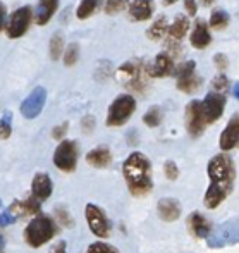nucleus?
I'll return each instance as SVG.
<instances>
[{"instance_id":"obj_30","label":"nucleus","mask_w":239,"mask_h":253,"mask_svg":"<svg viewBox=\"0 0 239 253\" xmlns=\"http://www.w3.org/2000/svg\"><path fill=\"white\" fill-rule=\"evenodd\" d=\"M162 121V112H160L159 107H152L148 112L143 116V123L150 127H157Z\"/></svg>"},{"instance_id":"obj_16","label":"nucleus","mask_w":239,"mask_h":253,"mask_svg":"<svg viewBox=\"0 0 239 253\" xmlns=\"http://www.w3.org/2000/svg\"><path fill=\"white\" fill-rule=\"evenodd\" d=\"M52 191H53V184L48 174L40 172L33 177V181H31V193H33V197L38 202L47 200L50 195H52Z\"/></svg>"},{"instance_id":"obj_39","label":"nucleus","mask_w":239,"mask_h":253,"mask_svg":"<svg viewBox=\"0 0 239 253\" xmlns=\"http://www.w3.org/2000/svg\"><path fill=\"white\" fill-rule=\"evenodd\" d=\"M81 127H83L84 133H91V131H93V127H95V117L86 116L83 121H81Z\"/></svg>"},{"instance_id":"obj_8","label":"nucleus","mask_w":239,"mask_h":253,"mask_svg":"<svg viewBox=\"0 0 239 253\" xmlns=\"http://www.w3.org/2000/svg\"><path fill=\"white\" fill-rule=\"evenodd\" d=\"M84 215H86L88 227H90V231L95 236L98 238L110 236V222L100 207L93 205V203H88L86 209H84Z\"/></svg>"},{"instance_id":"obj_42","label":"nucleus","mask_w":239,"mask_h":253,"mask_svg":"<svg viewBox=\"0 0 239 253\" xmlns=\"http://www.w3.org/2000/svg\"><path fill=\"white\" fill-rule=\"evenodd\" d=\"M66 250H67L66 241H59L57 245H53V248L50 250V253H66Z\"/></svg>"},{"instance_id":"obj_9","label":"nucleus","mask_w":239,"mask_h":253,"mask_svg":"<svg viewBox=\"0 0 239 253\" xmlns=\"http://www.w3.org/2000/svg\"><path fill=\"white\" fill-rule=\"evenodd\" d=\"M31 17H33V10H31L30 5H24L21 9H17L10 16L9 23H7V37L12 38V40L23 37L28 31V28H30Z\"/></svg>"},{"instance_id":"obj_26","label":"nucleus","mask_w":239,"mask_h":253,"mask_svg":"<svg viewBox=\"0 0 239 253\" xmlns=\"http://www.w3.org/2000/svg\"><path fill=\"white\" fill-rule=\"evenodd\" d=\"M64 52V38L60 33H55L52 38H50V45H48V53H50V59L57 60L60 59Z\"/></svg>"},{"instance_id":"obj_14","label":"nucleus","mask_w":239,"mask_h":253,"mask_svg":"<svg viewBox=\"0 0 239 253\" xmlns=\"http://www.w3.org/2000/svg\"><path fill=\"white\" fill-rule=\"evenodd\" d=\"M186 226H188V231H190L193 236L199 238V240H203V238H206V240H208V236L212 234V231H213L210 220L206 219L205 215H201L199 212H193V213L188 215Z\"/></svg>"},{"instance_id":"obj_17","label":"nucleus","mask_w":239,"mask_h":253,"mask_svg":"<svg viewBox=\"0 0 239 253\" xmlns=\"http://www.w3.org/2000/svg\"><path fill=\"white\" fill-rule=\"evenodd\" d=\"M157 212L159 217L165 222H174L181 217V203L176 198H162L157 205Z\"/></svg>"},{"instance_id":"obj_2","label":"nucleus","mask_w":239,"mask_h":253,"mask_svg":"<svg viewBox=\"0 0 239 253\" xmlns=\"http://www.w3.org/2000/svg\"><path fill=\"white\" fill-rule=\"evenodd\" d=\"M122 174L133 197H145L153 190L152 164L141 152H134L124 160Z\"/></svg>"},{"instance_id":"obj_31","label":"nucleus","mask_w":239,"mask_h":253,"mask_svg":"<svg viewBox=\"0 0 239 253\" xmlns=\"http://www.w3.org/2000/svg\"><path fill=\"white\" fill-rule=\"evenodd\" d=\"M78 59H80V47H78V43H71L64 52V64L66 66H74L78 62Z\"/></svg>"},{"instance_id":"obj_12","label":"nucleus","mask_w":239,"mask_h":253,"mask_svg":"<svg viewBox=\"0 0 239 253\" xmlns=\"http://www.w3.org/2000/svg\"><path fill=\"white\" fill-rule=\"evenodd\" d=\"M201 107H203V114H205L206 124H212L224 114L226 97H224L222 93H217V91L208 93L205 97V100L201 102Z\"/></svg>"},{"instance_id":"obj_5","label":"nucleus","mask_w":239,"mask_h":253,"mask_svg":"<svg viewBox=\"0 0 239 253\" xmlns=\"http://www.w3.org/2000/svg\"><path fill=\"white\" fill-rule=\"evenodd\" d=\"M236 243H239V217L219 224L208 236L210 248H222Z\"/></svg>"},{"instance_id":"obj_37","label":"nucleus","mask_w":239,"mask_h":253,"mask_svg":"<svg viewBox=\"0 0 239 253\" xmlns=\"http://www.w3.org/2000/svg\"><path fill=\"white\" fill-rule=\"evenodd\" d=\"M67 127H69V124H67V123L60 124V126H55V127H53V131H52V136L55 138V140H62L64 141V136H66V133H67Z\"/></svg>"},{"instance_id":"obj_19","label":"nucleus","mask_w":239,"mask_h":253,"mask_svg":"<svg viewBox=\"0 0 239 253\" xmlns=\"http://www.w3.org/2000/svg\"><path fill=\"white\" fill-rule=\"evenodd\" d=\"M57 7H59V0H40L35 10V21L38 26H45L52 16L55 14Z\"/></svg>"},{"instance_id":"obj_10","label":"nucleus","mask_w":239,"mask_h":253,"mask_svg":"<svg viewBox=\"0 0 239 253\" xmlns=\"http://www.w3.org/2000/svg\"><path fill=\"white\" fill-rule=\"evenodd\" d=\"M45 102H47V90L41 86H37L21 103V114L26 119H35L43 110Z\"/></svg>"},{"instance_id":"obj_32","label":"nucleus","mask_w":239,"mask_h":253,"mask_svg":"<svg viewBox=\"0 0 239 253\" xmlns=\"http://www.w3.org/2000/svg\"><path fill=\"white\" fill-rule=\"evenodd\" d=\"M86 253H119V250L109 243L96 241V243H91L90 247L86 248Z\"/></svg>"},{"instance_id":"obj_45","label":"nucleus","mask_w":239,"mask_h":253,"mask_svg":"<svg viewBox=\"0 0 239 253\" xmlns=\"http://www.w3.org/2000/svg\"><path fill=\"white\" fill-rule=\"evenodd\" d=\"M234 97L239 98V83L236 84V88H234Z\"/></svg>"},{"instance_id":"obj_44","label":"nucleus","mask_w":239,"mask_h":253,"mask_svg":"<svg viewBox=\"0 0 239 253\" xmlns=\"http://www.w3.org/2000/svg\"><path fill=\"white\" fill-rule=\"evenodd\" d=\"M3 248H5V240H3V236L0 234V253L3 252Z\"/></svg>"},{"instance_id":"obj_28","label":"nucleus","mask_w":239,"mask_h":253,"mask_svg":"<svg viewBox=\"0 0 239 253\" xmlns=\"http://www.w3.org/2000/svg\"><path fill=\"white\" fill-rule=\"evenodd\" d=\"M10 121H12V112L5 110V112L0 116V140H7L12 133V127H10Z\"/></svg>"},{"instance_id":"obj_35","label":"nucleus","mask_w":239,"mask_h":253,"mask_svg":"<svg viewBox=\"0 0 239 253\" xmlns=\"http://www.w3.org/2000/svg\"><path fill=\"white\" fill-rule=\"evenodd\" d=\"M126 7V0H109L105 3V12L107 14H117Z\"/></svg>"},{"instance_id":"obj_34","label":"nucleus","mask_w":239,"mask_h":253,"mask_svg":"<svg viewBox=\"0 0 239 253\" xmlns=\"http://www.w3.org/2000/svg\"><path fill=\"white\" fill-rule=\"evenodd\" d=\"M163 170H165V177L170 181H176L177 177H179V169H177L176 162H172V160H167L165 164H163Z\"/></svg>"},{"instance_id":"obj_47","label":"nucleus","mask_w":239,"mask_h":253,"mask_svg":"<svg viewBox=\"0 0 239 253\" xmlns=\"http://www.w3.org/2000/svg\"><path fill=\"white\" fill-rule=\"evenodd\" d=\"M163 3H167V5H170V3H174V2H177V0H162Z\"/></svg>"},{"instance_id":"obj_33","label":"nucleus","mask_w":239,"mask_h":253,"mask_svg":"<svg viewBox=\"0 0 239 253\" xmlns=\"http://www.w3.org/2000/svg\"><path fill=\"white\" fill-rule=\"evenodd\" d=\"M55 217H57V220L62 224V226H66V227H73L74 226L73 217L69 215L67 209H64V207H60V205L55 207Z\"/></svg>"},{"instance_id":"obj_18","label":"nucleus","mask_w":239,"mask_h":253,"mask_svg":"<svg viewBox=\"0 0 239 253\" xmlns=\"http://www.w3.org/2000/svg\"><path fill=\"white\" fill-rule=\"evenodd\" d=\"M172 69H174L172 59H170L167 53H160V55H157L155 60L146 67L148 76H152V78H163V76H167V74L172 73Z\"/></svg>"},{"instance_id":"obj_38","label":"nucleus","mask_w":239,"mask_h":253,"mask_svg":"<svg viewBox=\"0 0 239 253\" xmlns=\"http://www.w3.org/2000/svg\"><path fill=\"white\" fill-rule=\"evenodd\" d=\"M16 222V215L12 212H3L0 213V226H10Z\"/></svg>"},{"instance_id":"obj_22","label":"nucleus","mask_w":239,"mask_h":253,"mask_svg":"<svg viewBox=\"0 0 239 253\" xmlns=\"http://www.w3.org/2000/svg\"><path fill=\"white\" fill-rule=\"evenodd\" d=\"M9 212L16 213V215H21V217L37 215V213L40 212V202H38L35 197L28 198V200H24V202H14Z\"/></svg>"},{"instance_id":"obj_36","label":"nucleus","mask_w":239,"mask_h":253,"mask_svg":"<svg viewBox=\"0 0 239 253\" xmlns=\"http://www.w3.org/2000/svg\"><path fill=\"white\" fill-rule=\"evenodd\" d=\"M212 84L217 90V93H222V91H226L227 86H229V81H227L226 76H217L215 80L212 81Z\"/></svg>"},{"instance_id":"obj_24","label":"nucleus","mask_w":239,"mask_h":253,"mask_svg":"<svg viewBox=\"0 0 239 253\" xmlns=\"http://www.w3.org/2000/svg\"><path fill=\"white\" fill-rule=\"evenodd\" d=\"M188 28H190L188 19H186V17H183V16H179V17H176L174 24H170V28H169V31H167V33H169V37L172 38V40H181V38L186 35Z\"/></svg>"},{"instance_id":"obj_25","label":"nucleus","mask_w":239,"mask_h":253,"mask_svg":"<svg viewBox=\"0 0 239 253\" xmlns=\"http://www.w3.org/2000/svg\"><path fill=\"white\" fill-rule=\"evenodd\" d=\"M100 3H102V0H83L76 10L78 19H88V17H90L91 14L98 9Z\"/></svg>"},{"instance_id":"obj_40","label":"nucleus","mask_w":239,"mask_h":253,"mask_svg":"<svg viewBox=\"0 0 239 253\" xmlns=\"http://www.w3.org/2000/svg\"><path fill=\"white\" fill-rule=\"evenodd\" d=\"M213 62H215V66L219 67V69H226V67L229 66V60H227V57L222 55V53H217V55L213 57Z\"/></svg>"},{"instance_id":"obj_23","label":"nucleus","mask_w":239,"mask_h":253,"mask_svg":"<svg viewBox=\"0 0 239 253\" xmlns=\"http://www.w3.org/2000/svg\"><path fill=\"white\" fill-rule=\"evenodd\" d=\"M210 33H208V28H206V24H205V21H201L199 19L198 23H196V26H195V31H193V35H191V43H193V47H196V48H205L206 45L210 43Z\"/></svg>"},{"instance_id":"obj_11","label":"nucleus","mask_w":239,"mask_h":253,"mask_svg":"<svg viewBox=\"0 0 239 253\" xmlns=\"http://www.w3.org/2000/svg\"><path fill=\"white\" fill-rule=\"evenodd\" d=\"M206 126V119H205V114H203V107L201 102L195 100L190 102L186 107V127H188V133L191 136H199V134L205 131Z\"/></svg>"},{"instance_id":"obj_21","label":"nucleus","mask_w":239,"mask_h":253,"mask_svg":"<svg viewBox=\"0 0 239 253\" xmlns=\"http://www.w3.org/2000/svg\"><path fill=\"white\" fill-rule=\"evenodd\" d=\"M86 162L96 169H103V167H109L112 162V153L107 147H96L86 153Z\"/></svg>"},{"instance_id":"obj_6","label":"nucleus","mask_w":239,"mask_h":253,"mask_svg":"<svg viewBox=\"0 0 239 253\" xmlns=\"http://www.w3.org/2000/svg\"><path fill=\"white\" fill-rule=\"evenodd\" d=\"M136 109V100L131 95H120L112 102L107 114V124L109 126H122L127 123Z\"/></svg>"},{"instance_id":"obj_46","label":"nucleus","mask_w":239,"mask_h":253,"mask_svg":"<svg viewBox=\"0 0 239 253\" xmlns=\"http://www.w3.org/2000/svg\"><path fill=\"white\" fill-rule=\"evenodd\" d=\"M201 2H203V5H210V3H213L215 0H201Z\"/></svg>"},{"instance_id":"obj_1","label":"nucleus","mask_w":239,"mask_h":253,"mask_svg":"<svg viewBox=\"0 0 239 253\" xmlns=\"http://www.w3.org/2000/svg\"><path fill=\"white\" fill-rule=\"evenodd\" d=\"M206 174H208L210 184L203 197V205L213 210L233 193L238 177L236 164L231 155L219 153L210 159L208 166H206Z\"/></svg>"},{"instance_id":"obj_41","label":"nucleus","mask_w":239,"mask_h":253,"mask_svg":"<svg viewBox=\"0 0 239 253\" xmlns=\"http://www.w3.org/2000/svg\"><path fill=\"white\" fill-rule=\"evenodd\" d=\"M7 26V9L2 2H0V31Z\"/></svg>"},{"instance_id":"obj_20","label":"nucleus","mask_w":239,"mask_h":253,"mask_svg":"<svg viewBox=\"0 0 239 253\" xmlns=\"http://www.w3.org/2000/svg\"><path fill=\"white\" fill-rule=\"evenodd\" d=\"M153 14V0H131L129 16L134 21H146Z\"/></svg>"},{"instance_id":"obj_43","label":"nucleus","mask_w":239,"mask_h":253,"mask_svg":"<svg viewBox=\"0 0 239 253\" xmlns=\"http://www.w3.org/2000/svg\"><path fill=\"white\" fill-rule=\"evenodd\" d=\"M184 7H186L188 14H191V16L196 14V0H184Z\"/></svg>"},{"instance_id":"obj_13","label":"nucleus","mask_w":239,"mask_h":253,"mask_svg":"<svg viewBox=\"0 0 239 253\" xmlns=\"http://www.w3.org/2000/svg\"><path fill=\"white\" fill-rule=\"evenodd\" d=\"M195 62H186L179 67L177 73V88L184 93H193L199 88L201 80L195 74Z\"/></svg>"},{"instance_id":"obj_29","label":"nucleus","mask_w":239,"mask_h":253,"mask_svg":"<svg viewBox=\"0 0 239 253\" xmlns=\"http://www.w3.org/2000/svg\"><path fill=\"white\" fill-rule=\"evenodd\" d=\"M227 24H229V16H227V12H224V10H213L212 17H210V26H212L213 30H222Z\"/></svg>"},{"instance_id":"obj_15","label":"nucleus","mask_w":239,"mask_h":253,"mask_svg":"<svg viewBox=\"0 0 239 253\" xmlns=\"http://www.w3.org/2000/svg\"><path fill=\"white\" fill-rule=\"evenodd\" d=\"M219 145L224 152L234 150V148L239 147V114H236V116L229 121L226 129L222 131Z\"/></svg>"},{"instance_id":"obj_3","label":"nucleus","mask_w":239,"mask_h":253,"mask_svg":"<svg viewBox=\"0 0 239 253\" xmlns=\"http://www.w3.org/2000/svg\"><path fill=\"white\" fill-rule=\"evenodd\" d=\"M57 233V227L50 217H37L33 219L24 229V240L30 247L40 248L45 243H48Z\"/></svg>"},{"instance_id":"obj_27","label":"nucleus","mask_w":239,"mask_h":253,"mask_svg":"<svg viewBox=\"0 0 239 253\" xmlns=\"http://www.w3.org/2000/svg\"><path fill=\"white\" fill-rule=\"evenodd\" d=\"M165 31H169V30H167V19L163 16H160L159 19L152 24V28H150L146 35H148L150 40H160Z\"/></svg>"},{"instance_id":"obj_7","label":"nucleus","mask_w":239,"mask_h":253,"mask_svg":"<svg viewBox=\"0 0 239 253\" xmlns=\"http://www.w3.org/2000/svg\"><path fill=\"white\" fill-rule=\"evenodd\" d=\"M80 147L74 140H64L53 153V164L64 172H73L78 166Z\"/></svg>"},{"instance_id":"obj_4","label":"nucleus","mask_w":239,"mask_h":253,"mask_svg":"<svg viewBox=\"0 0 239 253\" xmlns=\"http://www.w3.org/2000/svg\"><path fill=\"white\" fill-rule=\"evenodd\" d=\"M146 74H148V71H146V67H143V64L138 60H131L117 69V80L126 88L141 93L146 88Z\"/></svg>"}]
</instances>
